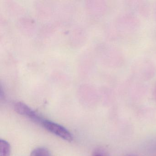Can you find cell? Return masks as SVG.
Listing matches in <instances>:
<instances>
[{"label":"cell","mask_w":156,"mask_h":156,"mask_svg":"<svg viewBox=\"0 0 156 156\" xmlns=\"http://www.w3.org/2000/svg\"><path fill=\"white\" fill-rule=\"evenodd\" d=\"M92 156H109L108 154L103 151L99 150L95 152Z\"/></svg>","instance_id":"obj_5"},{"label":"cell","mask_w":156,"mask_h":156,"mask_svg":"<svg viewBox=\"0 0 156 156\" xmlns=\"http://www.w3.org/2000/svg\"><path fill=\"white\" fill-rule=\"evenodd\" d=\"M30 156H51L48 149L44 147H37L31 152Z\"/></svg>","instance_id":"obj_4"},{"label":"cell","mask_w":156,"mask_h":156,"mask_svg":"<svg viewBox=\"0 0 156 156\" xmlns=\"http://www.w3.org/2000/svg\"><path fill=\"white\" fill-rule=\"evenodd\" d=\"M11 146L9 143L4 140H0V156H10Z\"/></svg>","instance_id":"obj_3"},{"label":"cell","mask_w":156,"mask_h":156,"mask_svg":"<svg viewBox=\"0 0 156 156\" xmlns=\"http://www.w3.org/2000/svg\"><path fill=\"white\" fill-rule=\"evenodd\" d=\"M15 111L22 115L26 116L35 122L41 123L43 119L39 116L34 111L31 109L28 106L21 103H18L14 107Z\"/></svg>","instance_id":"obj_2"},{"label":"cell","mask_w":156,"mask_h":156,"mask_svg":"<svg viewBox=\"0 0 156 156\" xmlns=\"http://www.w3.org/2000/svg\"><path fill=\"white\" fill-rule=\"evenodd\" d=\"M41 124L49 132L60 137L64 140L69 142H71L73 140V136L71 133L63 126L44 119H43Z\"/></svg>","instance_id":"obj_1"},{"label":"cell","mask_w":156,"mask_h":156,"mask_svg":"<svg viewBox=\"0 0 156 156\" xmlns=\"http://www.w3.org/2000/svg\"><path fill=\"white\" fill-rule=\"evenodd\" d=\"M126 156H136V155H134V154H129V155H127Z\"/></svg>","instance_id":"obj_6"}]
</instances>
